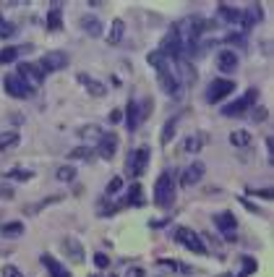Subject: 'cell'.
Segmentation results:
<instances>
[{"mask_svg": "<svg viewBox=\"0 0 274 277\" xmlns=\"http://www.w3.org/2000/svg\"><path fill=\"white\" fill-rule=\"evenodd\" d=\"M63 251H66V256H68V259H73L76 264L84 262V246H81L78 238H73V235L63 238Z\"/></svg>", "mask_w": 274, "mask_h": 277, "instance_id": "12", "label": "cell"}, {"mask_svg": "<svg viewBox=\"0 0 274 277\" xmlns=\"http://www.w3.org/2000/svg\"><path fill=\"white\" fill-rule=\"evenodd\" d=\"M149 225H152V228H164V225H167V220H152Z\"/></svg>", "mask_w": 274, "mask_h": 277, "instance_id": "46", "label": "cell"}, {"mask_svg": "<svg viewBox=\"0 0 274 277\" xmlns=\"http://www.w3.org/2000/svg\"><path fill=\"white\" fill-rule=\"evenodd\" d=\"M68 63H71L68 52H63V50H52V52H44L37 66L42 68V73H55V71L68 68Z\"/></svg>", "mask_w": 274, "mask_h": 277, "instance_id": "6", "label": "cell"}, {"mask_svg": "<svg viewBox=\"0 0 274 277\" xmlns=\"http://www.w3.org/2000/svg\"><path fill=\"white\" fill-rule=\"evenodd\" d=\"M217 16L222 18V21H227V24H237V26H240L243 11H240V8H230V5H219L217 8Z\"/></svg>", "mask_w": 274, "mask_h": 277, "instance_id": "23", "label": "cell"}, {"mask_svg": "<svg viewBox=\"0 0 274 277\" xmlns=\"http://www.w3.org/2000/svg\"><path fill=\"white\" fill-rule=\"evenodd\" d=\"M34 178V170L29 168H11V170H5L3 173V181H18V183H26V181H32Z\"/></svg>", "mask_w": 274, "mask_h": 277, "instance_id": "22", "label": "cell"}, {"mask_svg": "<svg viewBox=\"0 0 274 277\" xmlns=\"http://www.w3.org/2000/svg\"><path fill=\"white\" fill-rule=\"evenodd\" d=\"M16 32H18L16 24H11V21H0V40H11Z\"/></svg>", "mask_w": 274, "mask_h": 277, "instance_id": "37", "label": "cell"}, {"mask_svg": "<svg viewBox=\"0 0 274 277\" xmlns=\"http://www.w3.org/2000/svg\"><path fill=\"white\" fill-rule=\"evenodd\" d=\"M233 89H235V81L233 79H214L212 84H209L204 97H206L209 105H217L219 99H225L227 94H233Z\"/></svg>", "mask_w": 274, "mask_h": 277, "instance_id": "7", "label": "cell"}, {"mask_svg": "<svg viewBox=\"0 0 274 277\" xmlns=\"http://www.w3.org/2000/svg\"><path fill=\"white\" fill-rule=\"evenodd\" d=\"M230 144L233 146H248L251 144V134L248 131H233L230 134Z\"/></svg>", "mask_w": 274, "mask_h": 277, "instance_id": "32", "label": "cell"}, {"mask_svg": "<svg viewBox=\"0 0 274 277\" xmlns=\"http://www.w3.org/2000/svg\"><path fill=\"white\" fill-rule=\"evenodd\" d=\"M94 264L99 267V270H107V267H110V259H107L105 254H94Z\"/></svg>", "mask_w": 274, "mask_h": 277, "instance_id": "42", "label": "cell"}, {"mask_svg": "<svg viewBox=\"0 0 274 277\" xmlns=\"http://www.w3.org/2000/svg\"><path fill=\"white\" fill-rule=\"evenodd\" d=\"M0 21H3V13H0Z\"/></svg>", "mask_w": 274, "mask_h": 277, "instance_id": "49", "label": "cell"}, {"mask_svg": "<svg viewBox=\"0 0 274 277\" xmlns=\"http://www.w3.org/2000/svg\"><path fill=\"white\" fill-rule=\"evenodd\" d=\"M39 259H42V264H44V267H47L50 277H73V275H71V272L66 270V267H63V264H60L58 259H52L50 254H42Z\"/></svg>", "mask_w": 274, "mask_h": 277, "instance_id": "18", "label": "cell"}, {"mask_svg": "<svg viewBox=\"0 0 274 277\" xmlns=\"http://www.w3.org/2000/svg\"><path fill=\"white\" fill-rule=\"evenodd\" d=\"M0 277H24V275H21V270H18V267H13V264H3V270H0Z\"/></svg>", "mask_w": 274, "mask_h": 277, "instance_id": "39", "label": "cell"}, {"mask_svg": "<svg viewBox=\"0 0 274 277\" xmlns=\"http://www.w3.org/2000/svg\"><path fill=\"white\" fill-rule=\"evenodd\" d=\"M175 128H178V118H170L162 128V144H170L172 138H175Z\"/></svg>", "mask_w": 274, "mask_h": 277, "instance_id": "30", "label": "cell"}, {"mask_svg": "<svg viewBox=\"0 0 274 277\" xmlns=\"http://www.w3.org/2000/svg\"><path fill=\"white\" fill-rule=\"evenodd\" d=\"M110 277H117V275H110Z\"/></svg>", "mask_w": 274, "mask_h": 277, "instance_id": "50", "label": "cell"}, {"mask_svg": "<svg viewBox=\"0 0 274 277\" xmlns=\"http://www.w3.org/2000/svg\"><path fill=\"white\" fill-rule=\"evenodd\" d=\"M120 188H123V178H120V175H115V178L107 183L105 196H107V199H115V193H120Z\"/></svg>", "mask_w": 274, "mask_h": 277, "instance_id": "34", "label": "cell"}, {"mask_svg": "<svg viewBox=\"0 0 274 277\" xmlns=\"http://www.w3.org/2000/svg\"><path fill=\"white\" fill-rule=\"evenodd\" d=\"M91 277H97V275H91Z\"/></svg>", "mask_w": 274, "mask_h": 277, "instance_id": "51", "label": "cell"}, {"mask_svg": "<svg viewBox=\"0 0 274 277\" xmlns=\"http://www.w3.org/2000/svg\"><path fill=\"white\" fill-rule=\"evenodd\" d=\"M204 162H194V165H188V168H186V173H183L180 175V183H183V186H196V183L201 181V178H204Z\"/></svg>", "mask_w": 274, "mask_h": 277, "instance_id": "14", "label": "cell"}, {"mask_svg": "<svg viewBox=\"0 0 274 277\" xmlns=\"http://www.w3.org/2000/svg\"><path fill=\"white\" fill-rule=\"evenodd\" d=\"M269 113H267V107H253V113H251V121L253 123H261V121H267Z\"/></svg>", "mask_w": 274, "mask_h": 277, "instance_id": "40", "label": "cell"}, {"mask_svg": "<svg viewBox=\"0 0 274 277\" xmlns=\"http://www.w3.org/2000/svg\"><path fill=\"white\" fill-rule=\"evenodd\" d=\"M141 118H144L141 105L136 102V99H128V105H125V128L128 131H136L139 123H141Z\"/></svg>", "mask_w": 274, "mask_h": 277, "instance_id": "11", "label": "cell"}, {"mask_svg": "<svg viewBox=\"0 0 274 277\" xmlns=\"http://www.w3.org/2000/svg\"><path fill=\"white\" fill-rule=\"evenodd\" d=\"M123 121V110H113V113H110V123H120Z\"/></svg>", "mask_w": 274, "mask_h": 277, "instance_id": "44", "label": "cell"}, {"mask_svg": "<svg viewBox=\"0 0 274 277\" xmlns=\"http://www.w3.org/2000/svg\"><path fill=\"white\" fill-rule=\"evenodd\" d=\"M123 32H125V24L120 21V18H115L113 26H110V32H107V45H117L123 40Z\"/></svg>", "mask_w": 274, "mask_h": 277, "instance_id": "27", "label": "cell"}, {"mask_svg": "<svg viewBox=\"0 0 274 277\" xmlns=\"http://www.w3.org/2000/svg\"><path fill=\"white\" fill-rule=\"evenodd\" d=\"M123 204H128V207H144V188H141L139 181H136L133 186L128 188V196H125Z\"/></svg>", "mask_w": 274, "mask_h": 277, "instance_id": "24", "label": "cell"}, {"mask_svg": "<svg viewBox=\"0 0 274 277\" xmlns=\"http://www.w3.org/2000/svg\"><path fill=\"white\" fill-rule=\"evenodd\" d=\"M219 277H235V275H230V272H225V275H219Z\"/></svg>", "mask_w": 274, "mask_h": 277, "instance_id": "48", "label": "cell"}, {"mask_svg": "<svg viewBox=\"0 0 274 277\" xmlns=\"http://www.w3.org/2000/svg\"><path fill=\"white\" fill-rule=\"evenodd\" d=\"M97 157L94 146H76V149L68 152V160H81V162H91Z\"/></svg>", "mask_w": 274, "mask_h": 277, "instance_id": "25", "label": "cell"}, {"mask_svg": "<svg viewBox=\"0 0 274 277\" xmlns=\"http://www.w3.org/2000/svg\"><path fill=\"white\" fill-rule=\"evenodd\" d=\"M78 84H84L86 92L91 97H105L107 94V87L102 84V81H97V79H89L86 73H78Z\"/></svg>", "mask_w": 274, "mask_h": 277, "instance_id": "16", "label": "cell"}, {"mask_svg": "<svg viewBox=\"0 0 274 277\" xmlns=\"http://www.w3.org/2000/svg\"><path fill=\"white\" fill-rule=\"evenodd\" d=\"M201 146H204V136L194 134V136H188L186 141H183V152H188V154H196V152H201Z\"/></svg>", "mask_w": 274, "mask_h": 277, "instance_id": "29", "label": "cell"}, {"mask_svg": "<svg viewBox=\"0 0 274 277\" xmlns=\"http://www.w3.org/2000/svg\"><path fill=\"white\" fill-rule=\"evenodd\" d=\"M214 225L222 230V233H233V230L237 228V220L233 212H217L214 215Z\"/></svg>", "mask_w": 274, "mask_h": 277, "instance_id": "19", "label": "cell"}, {"mask_svg": "<svg viewBox=\"0 0 274 277\" xmlns=\"http://www.w3.org/2000/svg\"><path fill=\"white\" fill-rule=\"evenodd\" d=\"M172 241H175V243H183L188 251H194V254H198V256H209V248H206L204 241H201V235L196 233V230L186 228V225H178L175 230H172Z\"/></svg>", "mask_w": 274, "mask_h": 277, "instance_id": "3", "label": "cell"}, {"mask_svg": "<svg viewBox=\"0 0 274 277\" xmlns=\"http://www.w3.org/2000/svg\"><path fill=\"white\" fill-rule=\"evenodd\" d=\"M21 141V136H18V131H0V152H8L13 149V146Z\"/></svg>", "mask_w": 274, "mask_h": 277, "instance_id": "26", "label": "cell"}, {"mask_svg": "<svg viewBox=\"0 0 274 277\" xmlns=\"http://www.w3.org/2000/svg\"><path fill=\"white\" fill-rule=\"evenodd\" d=\"M78 136H81V138H91V141L97 144V138L102 136V128H99V126H84V128L78 131Z\"/></svg>", "mask_w": 274, "mask_h": 277, "instance_id": "36", "label": "cell"}, {"mask_svg": "<svg viewBox=\"0 0 274 277\" xmlns=\"http://www.w3.org/2000/svg\"><path fill=\"white\" fill-rule=\"evenodd\" d=\"M55 175H58V181H63V183H71V181H76V168H73V165H60Z\"/></svg>", "mask_w": 274, "mask_h": 277, "instance_id": "31", "label": "cell"}, {"mask_svg": "<svg viewBox=\"0 0 274 277\" xmlns=\"http://www.w3.org/2000/svg\"><path fill=\"white\" fill-rule=\"evenodd\" d=\"M256 99H259V89H248L240 99H235V102L225 105L222 110H219V113H222L225 118H240V115L248 113V107L256 105Z\"/></svg>", "mask_w": 274, "mask_h": 277, "instance_id": "4", "label": "cell"}, {"mask_svg": "<svg viewBox=\"0 0 274 277\" xmlns=\"http://www.w3.org/2000/svg\"><path fill=\"white\" fill-rule=\"evenodd\" d=\"M125 277H146V272L141 270V267H131V270L125 272Z\"/></svg>", "mask_w": 274, "mask_h": 277, "instance_id": "43", "label": "cell"}, {"mask_svg": "<svg viewBox=\"0 0 274 277\" xmlns=\"http://www.w3.org/2000/svg\"><path fill=\"white\" fill-rule=\"evenodd\" d=\"M172 201H175V178H172L170 170H164L154 181V204L167 209V207H172Z\"/></svg>", "mask_w": 274, "mask_h": 277, "instance_id": "1", "label": "cell"}, {"mask_svg": "<svg viewBox=\"0 0 274 277\" xmlns=\"http://www.w3.org/2000/svg\"><path fill=\"white\" fill-rule=\"evenodd\" d=\"M217 68L225 73H233L237 68V55L233 50H219L217 52Z\"/></svg>", "mask_w": 274, "mask_h": 277, "instance_id": "15", "label": "cell"}, {"mask_svg": "<svg viewBox=\"0 0 274 277\" xmlns=\"http://www.w3.org/2000/svg\"><path fill=\"white\" fill-rule=\"evenodd\" d=\"M0 199H13V186H8V183H0Z\"/></svg>", "mask_w": 274, "mask_h": 277, "instance_id": "41", "label": "cell"}, {"mask_svg": "<svg viewBox=\"0 0 274 277\" xmlns=\"http://www.w3.org/2000/svg\"><path fill=\"white\" fill-rule=\"evenodd\" d=\"M240 264H243V272H240V277H245V275H251V272H256L259 270V264H256L251 256H240Z\"/></svg>", "mask_w": 274, "mask_h": 277, "instance_id": "38", "label": "cell"}, {"mask_svg": "<svg viewBox=\"0 0 274 277\" xmlns=\"http://www.w3.org/2000/svg\"><path fill=\"white\" fill-rule=\"evenodd\" d=\"M157 81H159V89H162L167 97H178V94H180V76H178V71L157 73Z\"/></svg>", "mask_w": 274, "mask_h": 277, "instance_id": "10", "label": "cell"}, {"mask_svg": "<svg viewBox=\"0 0 274 277\" xmlns=\"http://www.w3.org/2000/svg\"><path fill=\"white\" fill-rule=\"evenodd\" d=\"M146 63H149V66L157 71V73H164V71H172V63L164 58V55L159 52V50H154V52H149L146 55Z\"/></svg>", "mask_w": 274, "mask_h": 277, "instance_id": "20", "label": "cell"}, {"mask_svg": "<svg viewBox=\"0 0 274 277\" xmlns=\"http://www.w3.org/2000/svg\"><path fill=\"white\" fill-rule=\"evenodd\" d=\"M18 52H21V47H3V50H0V66L13 63L18 58Z\"/></svg>", "mask_w": 274, "mask_h": 277, "instance_id": "33", "label": "cell"}, {"mask_svg": "<svg viewBox=\"0 0 274 277\" xmlns=\"http://www.w3.org/2000/svg\"><path fill=\"white\" fill-rule=\"evenodd\" d=\"M47 29L50 32H60L63 29V3H52L50 13H47Z\"/></svg>", "mask_w": 274, "mask_h": 277, "instance_id": "21", "label": "cell"}, {"mask_svg": "<svg viewBox=\"0 0 274 277\" xmlns=\"http://www.w3.org/2000/svg\"><path fill=\"white\" fill-rule=\"evenodd\" d=\"M60 199H63V196H50V199H42L39 204H29V207H24V212H26V215H37V212H39V209L50 207L52 201H60Z\"/></svg>", "mask_w": 274, "mask_h": 277, "instance_id": "35", "label": "cell"}, {"mask_svg": "<svg viewBox=\"0 0 274 277\" xmlns=\"http://www.w3.org/2000/svg\"><path fill=\"white\" fill-rule=\"evenodd\" d=\"M0 235H5V238H21L24 235V223H5V225H0Z\"/></svg>", "mask_w": 274, "mask_h": 277, "instance_id": "28", "label": "cell"}, {"mask_svg": "<svg viewBox=\"0 0 274 277\" xmlns=\"http://www.w3.org/2000/svg\"><path fill=\"white\" fill-rule=\"evenodd\" d=\"M149 157H152V149L149 146H139V149H131L125 157V175L133 181H139L141 175L146 173V168H149Z\"/></svg>", "mask_w": 274, "mask_h": 277, "instance_id": "2", "label": "cell"}, {"mask_svg": "<svg viewBox=\"0 0 274 277\" xmlns=\"http://www.w3.org/2000/svg\"><path fill=\"white\" fill-rule=\"evenodd\" d=\"M264 21V11H261V5H248V8H243V16H240V26L243 29H253L256 24H261Z\"/></svg>", "mask_w": 274, "mask_h": 277, "instance_id": "13", "label": "cell"}, {"mask_svg": "<svg viewBox=\"0 0 274 277\" xmlns=\"http://www.w3.org/2000/svg\"><path fill=\"white\" fill-rule=\"evenodd\" d=\"M16 73L21 76L26 84H29L32 89H37V87H42V81H44V73H42V68L37 66V63H32V60H24V63H18L16 66Z\"/></svg>", "mask_w": 274, "mask_h": 277, "instance_id": "8", "label": "cell"}, {"mask_svg": "<svg viewBox=\"0 0 274 277\" xmlns=\"http://www.w3.org/2000/svg\"><path fill=\"white\" fill-rule=\"evenodd\" d=\"M253 196H261V199H272V188H261V191H253Z\"/></svg>", "mask_w": 274, "mask_h": 277, "instance_id": "45", "label": "cell"}, {"mask_svg": "<svg viewBox=\"0 0 274 277\" xmlns=\"http://www.w3.org/2000/svg\"><path fill=\"white\" fill-rule=\"evenodd\" d=\"M81 29H84L89 37H102V21H99V18L97 16H91V13H86V16H81Z\"/></svg>", "mask_w": 274, "mask_h": 277, "instance_id": "17", "label": "cell"}, {"mask_svg": "<svg viewBox=\"0 0 274 277\" xmlns=\"http://www.w3.org/2000/svg\"><path fill=\"white\" fill-rule=\"evenodd\" d=\"M3 87H5V94L13 97V99H29L34 94V89L26 84L18 73H5V76H3Z\"/></svg>", "mask_w": 274, "mask_h": 277, "instance_id": "5", "label": "cell"}, {"mask_svg": "<svg viewBox=\"0 0 274 277\" xmlns=\"http://www.w3.org/2000/svg\"><path fill=\"white\" fill-rule=\"evenodd\" d=\"M115 152H117V136L113 131H102V136L97 138V154L102 160H115Z\"/></svg>", "mask_w": 274, "mask_h": 277, "instance_id": "9", "label": "cell"}, {"mask_svg": "<svg viewBox=\"0 0 274 277\" xmlns=\"http://www.w3.org/2000/svg\"><path fill=\"white\" fill-rule=\"evenodd\" d=\"M225 241H230V243H235V241H237V235H235V230H233V233H225Z\"/></svg>", "mask_w": 274, "mask_h": 277, "instance_id": "47", "label": "cell"}]
</instances>
